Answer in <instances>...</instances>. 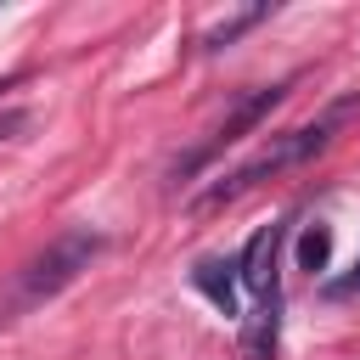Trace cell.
Masks as SVG:
<instances>
[{"label":"cell","mask_w":360,"mask_h":360,"mask_svg":"<svg viewBox=\"0 0 360 360\" xmlns=\"http://www.w3.org/2000/svg\"><path fill=\"white\" fill-rule=\"evenodd\" d=\"M96 253H101V231H90V225L56 231V236H51L22 270H11V281L0 287V326L22 321L28 309H39V304H51L56 292H68V287L90 270Z\"/></svg>","instance_id":"7a4b0ae2"},{"label":"cell","mask_w":360,"mask_h":360,"mask_svg":"<svg viewBox=\"0 0 360 360\" xmlns=\"http://www.w3.org/2000/svg\"><path fill=\"white\" fill-rule=\"evenodd\" d=\"M191 287L231 321H242V276H236V259H197L191 264Z\"/></svg>","instance_id":"5b68a950"},{"label":"cell","mask_w":360,"mask_h":360,"mask_svg":"<svg viewBox=\"0 0 360 360\" xmlns=\"http://www.w3.org/2000/svg\"><path fill=\"white\" fill-rule=\"evenodd\" d=\"M6 84H17V73H11V79H0V90H6Z\"/></svg>","instance_id":"8fae6325"},{"label":"cell","mask_w":360,"mask_h":360,"mask_svg":"<svg viewBox=\"0 0 360 360\" xmlns=\"http://www.w3.org/2000/svg\"><path fill=\"white\" fill-rule=\"evenodd\" d=\"M326 259H332V225H304L298 231V270H309V276H321L326 270Z\"/></svg>","instance_id":"ba28073f"},{"label":"cell","mask_w":360,"mask_h":360,"mask_svg":"<svg viewBox=\"0 0 360 360\" xmlns=\"http://www.w3.org/2000/svg\"><path fill=\"white\" fill-rule=\"evenodd\" d=\"M281 236H287V219H276V225H259V231L248 236L242 259H236V276H242V287H248L253 298H270V292H281V287H276V248H281Z\"/></svg>","instance_id":"277c9868"},{"label":"cell","mask_w":360,"mask_h":360,"mask_svg":"<svg viewBox=\"0 0 360 360\" xmlns=\"http://www.w3.org/2000/svg\"><path fill=\"white\" fill-rule=\"evenodd\" d=\"M354 112H360V90L338 96V101H332L321 118H309V124H298V129L276 135L270 146H259L253 158H242L236 169H225L214 186H202V191H197V202H191V208H219V202H231V197L253 191L264 174H281V169H292V163H309V158H321V152L338 141V129H343Z\"/></svg>","instance_id":"6da1fadb"},{"label":"cell","mask_w":360,"mask_h":360,"mask_svg":"<svg viewBox=\"0 0 360 360\" xmlns=\"http://www.w3.org/2000/svg\"><path fill=\"white\" fill-rule=\"evenodd\" d=\"M22 124H28V112H22V107H6V112H0V141H11Z\"/></svg>","instance_id":"30bf717a"},{"label":"cell","mask_w":360,"mask_h":360,"mask_svg":"<svg viewBox=\"0 0 360 360\" xmlns=\"http://www.w3.org/2000/svg\"><path fill=\"white\" fill-rule=\"evenodd\" d=\"M242 321H248V326H242V354H248V360H270V354H276V326H281V292L259 298V309L242 315Z\"/></svg>","instance_id":"8992f818"},{"label":"cell","mask_w":360,"mask_h":360,"mask_svg":"<svg viewBox=\"0 0 360 360\" xmlns=\"http://www.w3.org/2000/svg\"><path fill=\"white\" fill-rule=\"evenodd\" d=\"M343 292H360V259H354V270H349V276L326 281V298H343Z\"/></svg>","instance_id":"9c48e42d"},{"label":"cell","mask_w":360,"mask_h":360,"mask_svg":"<svg viewBox=\"0 0 360 360\" xmlns=\"http://www.w3.org/2000/svg\"><path fill=\"white\" fill-rule=\"evenodd\" d=\"M270 17V6H248V11H236V17H225V22H214L208 34H202V51H225L231 39H242L248 28H259Z\"/></svg>","instance_id":"52a82bcc"},{"label":"cell","mask_w":360,"mask_h":360,"mask_svg":"<svg viewBox=\"0 0 360 360\" xmlns=\"http://www.w3.org/2000/svg\"><path fill=\"white\" fill-rule=\"evenodd\" d=\"M287 90H292V79H276V84H259V90L236 96V101H231V112H225V118L208 129V141H197L186 158H174L169 180H191V174H197V169H208V163H214L225 146H236L242 135H253V129H259V124H264V118H270V112L287 101Z\"/></svg>","instance_id":"3957f363"}]
</instances>
